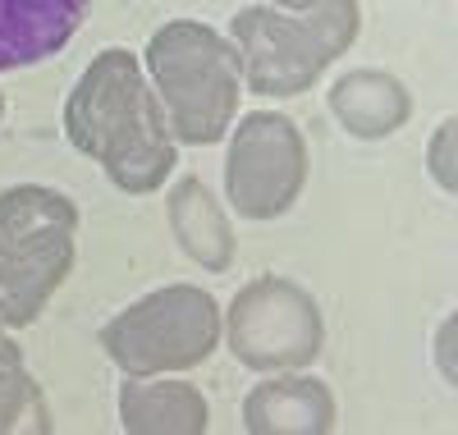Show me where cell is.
I'll use <instances>...</instances> for the list:
<instances>
[{"mask_svg":"<svg viewBox=\"0 0 458 435\" xmlns=\"http://www.w3.org/2000/svg\"><path fill=\"white\" fill-rule=\"evenodd\" d=\"M92 0H0V73L60 55Z\"/></svg>","mask_w":458,"mask_h":435,"instance_id":"obj_9","label":"cell"},{"mask_svg":"<svg viewBox=\"0 0 458 435\" xmlns=\"http://www.w3.org/2000/svg\"><path fill=\"white\" fill-rule=\"evenodd\" d=\"M64 138L73 151L97 161L106 179L129 197H147L170 183L179 161V142L142 73V60L124 47L92 55L79 83L69 88Z\"/></svg>","mask_w":458,"mask_h":435,"instance_id":"obj_1","label":"cell"},{"mask_svg":"<svg viewBox=\"0 0 458 435\" xmlns=\"http://www.w3.org/2000/svg\"><path fill=\"white\" fill-rule=\"evenodd\" d=\"M458 120L449 115V120H440V129L431 133V142H427V170H431V179H436V188L440 192H458Z\"/></svg>","mask_w":458,"mask_h":435,"instance_id":"obj_14","label":"cell"},{"mask_svg":"<svg viewBox=\"0 0 458 435\" xmlns=\"http://www.w3.org/2000/svg\"><path fill=\"white\" fill-rule=\"evenodd\" d=\"M79 257V207L47 183L0 188V316L23 330L51 307Z\"/></svg>","mask_w":458,"mask_h":435,"instance_id":"obj_4","label":"cell"},{"mask_svg":"<svg viewBox=\"0 0 458 435\" xmlns=\"http://www.w3.org/2000/svg\"><path fill=\"white\" fill-rule=\"evenodd\" d=\"M220 303L202 285H161L97 330L101 353L124 376H179L220 348Z\"/></svg>","mask_w":458,"mask_h":435,"instance_id":"obj_5","label":"cell"},{"mask_svg":"<svg viewBox=\"0 0 458 435\" xmlns=\"http://www.w3.org/2000/svg\"><path fill=\"white\" fill-rule=\"evenodd\" d=\"M51 431L47 394L28 376L23 348L0 316V435H42Z\"/></svg>","mask_w":458,"mask_h":435,"instance_id":"obj_13","label":"cell"},{"mask_svg":"<svg viewBox=\"0 0 458 435\" xmlns=\"http://www.w3.org/2000/svg\"><path fill=\"white\" fill-rule=\"evenodd\" d=\"M243 431L326 435L335 431V389L308 371H266V380L243 394Z\"/></svg>","mask_w":458,"mask_h":435,"instance_id":"obj_8","label":"cell"},{"mask_svg":"<svg viewBox=\"0 0 458 435\" xmlns=\"http://www.w3.org/2000/svg\"><path fill=\"white\" fill-rule=\"evenodd\" d=\"M120 426L129 435H202L211 426L207 394L174 376H124Z\"/></svg>","mask_w":458,"mask_h":435,"instance_id":"obj_11","label":"cell"},{"mask_svg":"<svg viewBox=\"0 0 458 435\" xmlns=\"http://www.w3.org/2000/svg\"><path fill=\"white\" fill-rule=\"evenodd\" d=\"M147 83L183 147H216L239 110L243 60L229 37L198 19H170L147 37Z\"/></svg>","mask_w":458,"mask_h":435,"instance_id":"obj_2","label":"cell"},{"mask_svg":"<svg viewBox=\"0 0 458 435\" xmlns=\"http://www.w3.org/2000/svg\"><path fill=\"white\" fill-rule=\"evenodd\" d=\"M0 124H5V92H0Z\"/></svg>","mask_w":458,"mask_h":435,"instance_id":"obj_17","label":"cell"},{"mask_svg":"<svg viewBox=\"0 0 458 435\" xmlns=\"http://www.w3.org/2000/svg\"><path fill=\"white\" fill-rule=\"evenodd\" d=\"M266 5H276V10H302L308 0H266Z\"/></svg>","mask_w":458,"mask_h":435,"instance_id":"obj_16","label":"cell"},{"mask_svg":"<svg viewBox=\"0 0 458 435\" xmlns=\"http://www.w3.org/2000/svg\"><path fill=\"white\" fill-rule=\"evenodd\" d=\"M454 330H458V321H454V316H445V326H440V335H436V362H440V376H445V385H458V362H454Z\"/></svg>","mask_w":458,"mask_h":435,"instance_id":"obj_15","label":"cell"},{"mask_svg":"<svg viewBox=\"0 0 458 435\" xmlns=\"http://www.w3.org/2000/svg\"><path fill=\"white\" fill-rule=\"evenodd\" d=\"M165 216H170V234L183 248V257H193L211 275H225L234 266V248H239L234 225H229V216L220 211V202L198 175H183L170 183Z\"/></svg>","mask_w":458,"mask_h":435,"instance_id":"obj_12","label":"cell"},{"mask_svg":"<svg viewBox=\"0 0 458 435\" xmlns=\"http://www.w3.org/2000/svg\"><path fill=\"white\" fill-rule=\"evenodd\" d=\"M335 124L358 138V142H380L399 133L412 120V92L403 88V78H394L390 69H353L339 73L326 97Z\"/></svg>","mask_w":458,"mask_h":435,"instance_id":"obj_10","label":"cell"},{"mask_svg":"<svg viewBox=\"0 0 458 435\" xmlns=\"http://www.w3.org/2000/svg\"><path fill=\"white\" fill-rule=\"evenodd\" d=\"M225 344L252 371H302L321 358L326 321L302 285L257 275L225 307Z\"/></svg>","mask_w":458,"mask_h":435,"instance_id":"obj_6","label":"cell"},{"mask_svg":"<svg viewBox=\"0 0 458 435\" xmlns=\"http://www.w3.org/2000/svg\"><path fill=\"white\" fill-rule=\"evenodd\" d=\"M358 0H308L302 10L248 5L229 19V42L257 97H302L358 42Z\"/></svg>","mask_w":458,"mask_h":435,"instance_id":"obj_3","label":"cell"},{"mask_svg":"<svg viewBox=\"0 0 458 435\" xmlns=\"http://www.w3.org/2000/svg\"><path fill=\"white\" fill-rule=\"evenodd\" d=\"M308 138L276 110H252L225 147V197L243 220H280L308 188Z\"/></svg>","mask_w":458,"mask_h":435,"instance_id":"obj_7","label":"cell"}]
</instances>
